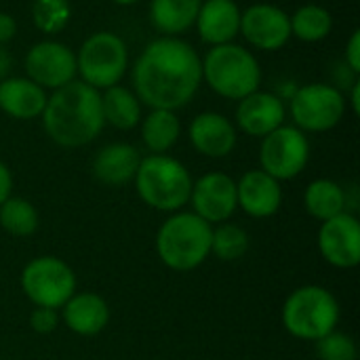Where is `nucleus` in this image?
<instances>
[{
	"label": "nucleus",
	"mask_w": 360,
	"mask_h": 360,
	"mask_svg": "<svg viewBox=\"0 0 360 360\" xmlns=\"http://www.w3.org/2000/svg\"><path fill=\"white\" fill-rule=\"evenodd\" d=\"M181 122L171 110H150L141 120V141L150 154H169V150L179 141Z\"/></svg>",
	"instance_id": "25"
},
{
	"label": "nucleus",
	"mask_w": 360,
	"mask_h": 360,
	"mask_svg": "<svg viewBox=\"0 0 360 360\" xmlns=\"http://www.w3.org/2000/svg\"><path fill=\"white\" fill-rule=\"evenodd\" d=\"M11 68H13V57H11V53L6 51V46L0 44V80L8 78Z\"/></svg>",
	"instance_id": "35"
},
{
	"label": "nucleus",
	"mask_w": 360,
	"mask_h": 360,
	"mask_svg": "<svg viewBox=\"0 0 360 360\" xmlns=\"http://www.w3.org/2000/svg\"><path fill=\"white\" fill-rule=\"evenodd\" d=\"M249 251V234L245 228L232 221L213 226L211 232V255L221 262H238Z\"/></svg>",
	"instance_id": "28"
},
{
	"label": "nucleus",
	"mask_w": 360,
	"mask_h": 360,
	"mask_svg": "<svg viewBox=\"0 0 360 360\" xmlns=\"http://www.w3.org/2000/svg\"><path fill=\"white\" fill-rule=\"evenodd\" d=\"M13 196V173L6 167V162L0 160V205Z\"/></svg>",
	"instance_id": "34"
},
{
	"label": "nucleus",
	"mask_w": 360,
	"mask_h": 360,
	"mask_svg": "<svg viewBox=\"0 0 360 360\" xmlns=\"http://www.w3.org/2000/svg\"><path fill=\"white\" fill-rule=\"evenodd\" d=\"M344 63L359 76L360 74V32L354 30L348 44H346V57H344Z\"/></svg>",
	"instance_id": "32"
},
{
	"label": "nucleus",
	"mask_w": 360,
	"mask_h": 360,
	"mask_svg": "<svg viewBox=\"0 0 360 360\" xmlns=\"http://www.w3.org/2000/svg\"><path fill=\"white\" fill-rule=\"evenodd\" d=\"M213 226L192 211L171 213L156 232L158 259L173 272H192L211 255Z\"/></svg>",
	"instance_id": "4"
},
{
	"label": "nucleus",
	"mask_w": 360,
	"mask_h": 360,
	"mask_svg": "<svg viewBox=\"0 0 360 360\" xmlns=\"http://www.w3.org/2000/svg\"><path fill=\"white\" fill-rule=\"evenodd\" d=\"M289 112L293 127L304 133H327L335 129L346 114V97L335 84L312 82L291 95Z\"/></svg>",
	"instance_id": "9"
},
{
	"label": "nucleus",
	"mask_w": 360,
	"mask_h": 360,
	"mask_svg": "<svg viewBox=\"0 0 360 360\" xmlns=\"http://www.w3.org/2000/svg\"><path fill=\"white\" fill-rule=\"evenodd\" d=\"M310 162V141L304 131L293 124H283L262 139L259 169L276 181L295 179Z\"/></svg>",
	"instance_id": "10"
},
{
	"label": "nucleus",
	"mask_w": 360,
	"mask_h": 360,
	"mask_svg": "<svg viewBox=\"0 0 360 360\" xmlns=\"http://www.w3.org/2000/svg\"><path fill=\"white\" fill-rule=\"evenodd\" d=\"M72 17V6L68 0H34L32 19L34 25L44 34L61 32Z\"/></svg>",
	"instance_id": "29"
},
{
	"label": "nucleus",
	"mask_w": 360,
	"mask_h": 360,
	"mask_svg": "<svg viewBox=\"0 0 360 360\" xmlns=\"http://www.w3.org/2000/svg\"><path fill=\"white\" fill-rule=\"evenodd\" d=\"M188 205H192V213H196L211 226L230 221V217L238 209L236 179H232L224 171H209L200 175L192 184Z\"/></svg>",
	"instance_id": "12"
},
{
	"label": "nucleus",
	"mask_w": 360,
	"mask_h": 360,
	"mask_svg": "<svg viewBox=\"0 0 360 360\" xmlns=\"http://www.w3.org/2000/svg\"><path fill=\"white\" fill-rule=\"evenodd\" d=\"M114 4H120V6H133V4H137L139 0H112Z\"/></svg>",
	"instance_id": "37"
},
{
	"label": "nucleus",
	"mask_w": 360,
	"mask_h": 360,
	"mask_svg": "<svg viewBox=\"0 0 360 360\" xmlns=\"http://www.w3.org/2000/svg\"><path fill=\"white\" fill-rule=\"evenodd\" d=\"M46 91L27 76H8L0 80V112L15 120H36L46 105Z\"/></svg>",
	"instance_id": "21"
},
{
	"label": "nucleus",
	"mask_w": 360,
	"mask_h": 360,
	"mask_svg": "<svg viewBox=\"0 0 360 360\" xmlns=\"http://www.w3.org/2000/svg\"><path fill=\"white\" fill-rule=\"evenodd\" d=\"M76 68L80 80L97 91L120 84L129 70L127 42L114 32H95L80 44Z\"/></svg>",
	"instance_id": "7"
},
{
	"label": "nucleus",
	"mask_w": 360,
	"mask_h": 360,
	"mask_svg": "<svg viewBox=\"0 0 360 360\" xmlns=\"http://www.w3.org/2000/svg\"><path fill=\"white\" fill-rule=\"evenodd\" d=\"M348 198H346V190L327 177L314 179L308 184L306 192H304V209L310 217H314L316 221H327L338 217L340 213L346 211Z\"/></svg>",
	"instance_id": "24"
},
{
	"label": "nucleus",
	"mask_w": 360,
	"mask_h": 360,
	"mask_svg": "<svg viewBox=\"0 0 360 360\" xmlns=\"http://www.w3.org/2000/svg\"><path fill=\"white\" fill-rule=\"evenodd\" d=\"M236 202L249 217L268 219L281 211L283 186L266 171L251 169L236 181Z\"/></svg>",
	"instance_id": "16"
},
{
	"label": "nucleus",
	"mask_w": 360,
	"mask_h": 360,
	"mask_svg": "<svg viewBox=\"0 0 360 360\" xmlns=\"http://www.w3.org/2000/svg\"><path fill=\"white\" fill-rule=\"evenodd\" d=\"M59 319L63 325L80 335V338H93L99 335L108 323H110V306L108 302L93 291H76L63 306Z\"/></svg>",
	"instance_id": "19"
},
{
	"label": "nucleus",
	"mask_w": 360,
	"mask_h": 360,
	"mask_svg": "<svg viewBox=\"0 0 360 360\" xmlns=\"http://www.w3.org/2000/svg\"><path fill=\"white\" fill-rule=\"evenodd\" d=\"M38 224H40L38 211L30 200L11 196L0 205V228L6 234L25 238L38 230Z\"/></svg>",
	"instance_id": "27"
},
{
	"label": "nucleus",
	"mask_w": 360,
	"mask_h": 360,
	"mask_svg": "<svg viewBox=\"0 0 360 360\" xmlns=\"http://www.w3.org/2000/svg\"><path fill=\"white\" fill-rule=\"evenodd\" d=\"M40 118L53 143L70 150L84 148L95 141L105 127L101 91L82 80H72L49 95Z\"/></svg>",
	"instance_id": "2"
},
{
	"label": "nucleus",
	"mask_w": 360,
	"mask_h": 360,
	"mask_svg": "<svg viewBox=\"0 0 360 360\" xmlns=\"http://www.w3.org/2000/svg\"><path fill=\"white\" fill-rule=\"evenodd\" d=\"M17 34V21L13 15L0 11V44H6L15 38Z\"/></svg>",
	"instance_id": "33"
},
{
	"label": "nucleus",
	"mask_w": 360,
	"mask_h": 360,
	"mask_svg": "<svg viewBox=\"0 0 360 360\" xmlns=\"http://www.w3.org/2000/svg\"><path fill=\"white\" fill-rule=\"evenodd\" d=\"M131 80L141 105L177 112L202 84V59L184 38L158 36L135 59Z\"/></svg>",
	"instance_id": "1"
},
{
	"label": "nucleus",
	"mask_w": 360,
	"mask_h": 360,
	"mask_svg": "<svg viewBox=\"0 0 360 360\" xmlns=\"http://www.w3.org/2000/svg\"><path fill=\"white\" fill-rule=\"evenodd\" d=\"M287 108L276 93L270 91H253L236 105V129H240L249 137L264 139L272 131L285 124Z\"/></svg>",
	"instance_id": "15"
},
{
	"label": "nucleus",
	"mask_w": 360,
	"mask_h": 360,
	"mask_svg": "<svg viewBox=\"0 0 360 360\" xmlns=\"http://www.w3.org/2000/svg\"><path fill=\"white\" fill-rule=\"evenodd\" d=\"M202 0H150L148 17L160 36H181L194 27Z\"/></svg>",
	"instance_id": "22"
},
{
	"label": "nucleus",
	"mask_w": 360,
	"mask_h": 360,
	"mask_svg": "<svg viewBox=\"0 0 360 360\" xmlns=\"http://www.w3.org/2000/svg\"><path fill=\"white\" fill-rule=\"evenodd\" d=\"M314 344L319 360H359L356 342L348 333H342L338 329Z\"/></svg>",
	"instance_id": "30"
},
{
	"label": "nucleus",
	"mask_w": 360,
	"mask_h": 360,
	"mask_svg": "<svg viewBox=\"0 0 360 360\" xmlns=\"http://www.w3.org/2000/svg\"><path fill=\"white\" fill-rule=\"evenodd\" d=\"M139 162H141V154L135 146L116 141L97 150L91 169L95 179L101 181L103 186L120 188L135 179Z\"/></svg>",
	"instance_id": "20"
},
{
	"label": "nucleus",
	"mask_w": 360,
	"mask_h": 360,
	"mask_svg": "<svg viewBox=\"0 0 360 360\" xmlns=\"http://www.w3.org/2000/svg\"><path fill=\"white\" fill-rule=\"evenodd\" d=\"M240 13L234 0H202L194 27L205 44H228L240 34Z\"/></svg>",
	"instance_id": "18"
},
{
	"label": "nucleus",
	"mask_w": 360,
	"mask_h": 360,
	"mask_svg": "<svg viewBox=\"0 0 360 360\" xmlns=\"http://www.w3.org/2000/svg\"><path fill=\"white\" fill-rule=\"evenodd\" d=\"M19 283L25 297L34 306L53 310H61V306L76 293L78 287L74 268L55 255L30 259L21 270Z\"/></svg>",
	"instance_id": "8"
},
{
	"label": "nucleus",
	"mask_w": 360,
	"mask_h": 360,
	"mask_svg": "<svg viewBox=\"0 0 360 360\" xmlns=\"http://www.w3.org/2000/svg\"><path fill=\"white\" fill-rule=\"evenodd\" d=\"M25 74L44 91L61 89L76 80V53L59 40H40L25 55Z\"/></svg>",
	"instance_id": "11"
},
{
	"label": "nucleus",
	"mask_w": 360,
	"mask_h": 360,
	"mask_svg": "<svg viewBox=\"0 0 360 360\" xmlns=\"http://www.w3.org/2000/svg\"><path fill=\"white\" fill-rule=\"evenodd\" d=\"M291 17V36L302 42H321L331 34L333 17L321 4H304Z\"/></svg>",
	"instance_id": "26"
},
{
	"label": "nucleus",
	"mask_w": 360,
	"mask_h": 360,
	"mask_svg": "<svg viewBox=\"0 0 360 360\" xmlns=\"http://www.w3.org/2000/svg\"><path fill=\"white\" fill-rule=\"evenodd\" d=\"M281 319L289 335L314 344L338 329L342 310L338 297L329 289L304 285L287 295Z\"/></svg>",
	"instance_id": "5"
},
{
	"label": "nucleus",
	"mask_w": 360,
	"mask_h": 360,
	"mask_svg": "<svg viewBox=\"0 0 360 360\" xmlns=\"http://www.w3.org/2000/svg\"><path fill=\"white\" fill-rule=\"evenodd\" d=\"M202 80L219 97L240 101L259 89L262 68L249 49L228 42L207 51L202 57Z\"/></svg>",
	"instance_id": "6"
},
{
	"label": "nucleus",
	"mask_w": 360,
	"mask_h": 360,
	"mask_svg": "<svg viewBox=\"0 0 360 360\" xmlns=\"http://www.w3.org/2000/svg\"><path fill=\"white\" fill-rule=\"evenodd\" d=\"M59 310H53V308H40V306H34L32 314H30V327L34 333H40V335H49L57 329L59 325Z\"/></svg>",
	"instance_id": "31"
},
{
	"label": "nucleus",
	"mask_w": 360,
	"mask_h": 360,
	"mask_svg": "<svg viewBox=\"0 0 360 360\" xmlns=\"http://www.w3.org/2000/svg\"><path fill=\"white\" fill-rule=\"evenodd\" d=\"M192 148L207 158H226L234 152L238 133L230 118L219 112H200L188 127Z\"/></svg>",
	"instance_id": "17"
},
{
	"label": "nucleus",
	"mask_w": 360,
	"mask_h": 360,
	"mask_svg": "<svg viewBox=\"0 0 360 360\" xmlns=\"http://www.w3.org/2000/svg\"><path fill=\"white\" fill-rule=\"evenodd\" d=\"M240 34L259 51H281L291 40V17L276 4L257 2L240 13Z\"/></svg>",
	"instance_id": "14"
},
{
	"label": "nucleus",
	"mask_w": 360,
	"mask_h": 360,
	"mask_svg": "<svg viewBox=\"0 0 360 360\" xmlns=\"http://www.w3.org/2000/svg\"><path fill=\"white\" fill-rule=\"evenodd\" d=\"M350 103H352V112L359 114L360 112V80H356L350 86Z\"/></svg>",
	"instance_id": "36"
},
{
	"label": "nucleus",
	"mask_w": 360,
	"mask_h": 360,
	"mask_svg": "<svg viewBox=\"0 0 360 360\" xmlns=\"http://www.w3.org/2000/svg\"><path fill=\"white\" fill-rule=\"evenodd\" d=\"M321 257L338 268L352 270L360 264V221L356 215L344 211L333 219L321 224L316 234Z\"/></svg>",
	"instance_id": "13"
},
{
	"label": "nucleus",
	"mask_w": 360,
	"mask_h": 360,
	"mask_svg": "<svg viewBox=\"0 0 360 360\" xmlns=\"http://www.w3.org/2000/svg\"><path fill=\"white\" fill-rule=\"evenodd\" d=\"M101 110L105 124L118 131H131L141 122V101L133 89L114 84L101 93Z\"/></svg>",
	"instance_id": "23"
},
{
	"label": "nucleus",
	"mask_w": 360,
	"mask_h": 360,
	"mask_svg": "<svg viewBox=\"0 0 360 360\" xmlns=\"http://www.w3.org/2000/svg\"><path fill=\"white\" fill-rule=\"evenodd\" d=\"M135 190L143 205L160 213H177L190 202L192 175L188 167L171 154H148L135 173Z\"/></svg>",
	"instance_id": "3"
}]
</instances>
